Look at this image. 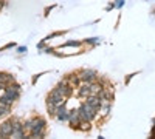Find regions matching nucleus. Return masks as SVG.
Returning <instances> with one entry per match:
<instances>
[{
	"instance_id": "obj_14",
	"label": "nucleus",
	"mask_w": 155,
	"mask_h": 139,
	"mask_svg": "<svg viewBox=\"0 0 155 139\" xmlns=\"http://www.w3.org/2000/svg\"><path fill=\"white\" fill-rule=\"evenodd\" d=\"M47 111L50 116H56V104L53 102H47Z\"/></svg>"
},
{
	"instance_id": "obj_16",
	"label": "nucleus",
	"mask_w": 155,
	"mask_h": 139,
	"mask_svg": "<svg viewBox=\"0 0 155 139\" xmlns=\"http://www.w3.org/2000/svg\"><path fill=\"white\" fill-rule=\"evenodd\" d=\"M31 125H33V118H30V119H27L23 122V127H25V131H27V133L31 130Z\"/></svg>"
},
{
	"instance_id": "obj_19",
	"label": "nucleus",
	"mask_w": 155,
	"mask_h": 139,
	"mask_svg": "<svg viewBox=\"0 0 155 139\" xmlns=\"http://www.w3.org/2000/svg\"><path fill=\"white\" fill-rule=\"evenodd\" d=\"M64 33L62 31H56V33H53V34H50V36H47L44 40H50V39H53V37H58V36H62Z\"/></svg>"
},
{
	"instance_id": "obj_17",
	"label": "nucleus",
	"mask_w": 155,
	"mask_h": 139,
	"mask_svg": "<svg viewBox=\"0 0 155 139\" xmlns=\"http://www.w3.org/2000/svg\"><path fill=\"white\" fill-rule=\"evenodd\" d=\"M81 45H82V42H79V40H68L64 43V46H81Z\"/></svg>"
},
{
	"instance_id": "obj_6",
	"label": "nucleus",
	"mask_w": 155,
	"mask_h": 139,
	"mask_svg": "<svg viewBox=\"0 0 155 139\" xmlns=\"http://www.w3.org/2000/svg\"><path fill=\"white\" fill-rule=\"evenodd\" d=\"M78 74H79V77L82 82H95L98 81V73L95 70H81V71H78Z\"/></svg>"
},
{
	"instance_id": "obj_4",
	"label": "nucleus",
	"mask_w": 155,
	"mask_h": 139,
	"mask_svg": "<svg viewBox=\"0 0 155 139\" xmlns=\"http://www.w3.org/2000/svg\"><path fill=\"white\" fill-rule=\"evenodd\" d=\"M3 93H5V94H8V96H9L12 100H17V99L20 97L22 88H20V85H19V84L12 82V84H9V85H6V87H5Z\"/></svg>"
},
{
	"instance_id": "obj_8",
	"label": "nucleus",
	"mask_w": 155,
	"mask_h": 139,
	"mask_svg": "<svg viewBox=\"0 0 155 139\" xmlns=\"http://www.w3.org/2000/svg\"><path fill=\"white\" fill-rule=\"evenodd\" d=\"M65 100V97H64V94L61 93V90L56 87V88H53V90L50 91V94H48V97H47V102H53V104H61V102H64Z\"/></svg>"
},
{
	"instance_id": "obj_10",
	"label": "nucleus",
	"mask_w": 155,
	"mask_h": 139,
	"mask_svg": "<svg viewBox=\"0 0 155 139\" xmlns=\"http://www.w3.org/2000/svg\"><path fill=\"white\" fill-rule=\"evenodd\" d=\"M85 102H87L90 107H93V108L99 113V110H101V99H99L98 94H90V96H87V97H85Z\"/></svg>"
},
{
	"instance_id": "obj_5",
	"label": "nucleus",
	"mask_w": 155,
	"mask_h": 139,
	"mask_svg": "<svg viewBox=\"0 0 155 139\" xmlns=\"http://www.w3.org/2000/svg\"><path fill=\"white\" fill-rule=\"evenodd\" d=\"M12 137H27V131H25L23 122H20L17 118H12Z\"/></svg>"
},
{
	"instance_id": "obj_9",
	"label": "nucleus",
	"mask_w": 155,
	"mask_h": 139,
	"mask_svg": "<svg viewBox=\"0 0 155 139\" xmlns=\"http://www.w3.org/2000/svg\"><path fill=\"white\" fill-rule=\"evenodd\" d=\"M12 134V119L0 124V137H9Z\"/></svg>"
},
{
	"instance_id": "obj_20",
	"label": "nucleus",
	"mask_w": 155,
	"mask_h": 139,
	"mask_svg": "<svg viewBox=\"0 0 155 139\" xmlns=\"http://www.w3.org/2000/svg\"><path fill=\"white\" fill-rule=\"evenodd\" d=\"M96 42H99V37H92V39H85L84 40V43H96Z\"/></svg>"
},
{
	"instance_id": "obj_23",
	"label": "nucleus",
	"mask_w": 155,
	"mask_h": 139,
	"mask_svg": "<svg viewBox=\"0 0 155 139\" xmlns=\"http://www.w3.org/2000/svg\"><path fill=\"white\" fill-rule=\"evenodd\" d=\"M123 5H124V0H116V3H115V6H118V8Z\"/></svg>"
},
{
	"instance_id": "obj_18",
	"label": "nucleus",
	"mask_w": 155,
	"mask_h": 139,
	"mask_svg": "<svg viewBox=\"0 0 155 139\" xmlns=\"http://www.w3.org/2000/svg\"><path fill=\"white\" fill-rule=\"evenodd\" d=\"M9 111H11V108H8V107H2V105H0V118H3V116L9 115Z\"/></svg>"
},
{
	"instance_id": "obj_13",
	"label": "nucleus",
	"mask_w": 155,
	"mask_h": 139,
	"mask_svg": "<svg viewBox=\"0 0 155 139\" xmlns=\"http://www.w3.org/2000/svg\"><path fill=\"white\" fill-rule=\"evenodd\" d=\"M12 104H14V100H12L8 94L3 93L2 96H0V105H2V107H8V108H11Z\"/></svg>"
},
{
	"instance_id": "obj_22",
	"label": "nucleus",
	"mask_w": 155,
	"mask_h": 139,
	"mask_svg": "<svg viewBox=\"0 0 155 139\" xmlns=\"http://www.w3.org/2000/svg\"><path fill=\"white\" fill-rule=\"evenodd\" d=\"M17 53H20V54L22 53H27V46H19L17 48Z\"/></svg>"
},
{
	"instance_id": "obj_12",
	"label": "nucleus",
	"mask_w": 155,
	"mask_h": 139,
	"mask_svg": "<svg viewBox=\"0 0 155 139\" xmlns=\"http://www.w3.org/2000/svg\"><path fill=\"white\" fill-rule=\"evenodd\" d=\"M67 79H68V82H70L74 88H78V87L81 85V82H82L78 73H71V74H68V76H67Z\"/></svg>"
},
{
	"instance_id": "obj_15",
	"label": "nucleus",
	"mask_w": 155,
	"mask_h": 139,
	"mask_svg": "<svg viewBox=\"0 0 155 139\" xmlns=\"http://www.w3.org/2000/svg\"><path fill=\"white\" fill-rule=\"evenodd\" d=\"M54 118H56L59 122H67V121H68V110L64 111V113H59V115H56Z\"/></svg>"
},
{
	"instance_id": "obj_24",
	"label": "nucleus",
	"mask_w": 155,
	"mask_h": 139,
	"mask_svg": "<svg viewBox=\"0 0 155 139\" xmlns=\"http://www.w3.org/2000/svg\"><path fill=\"white\" fill-rule=\"evenodd\" d=\"M5 6V2H3V0H0V9H2Z\"/></svg>"
},
{
	"instance_id": "obj_11",
	"label": "nucleus",
	"mask_w": 155,
	"mask_h": 139,
	"mask_svg": "<svg viewBox=\"0 0 155 139\" xmlns=\"http://www.w3.org/2000/svg\"><path fill=\"white\" fill-rule=\"evenodd\" d=\"M90 84L88 82H81V85L78 87V96L81 99H85L87 96H90Z\"/></svg>"
},
{
	"instance_id": "obj_21",
	"label": "nucleus",
	"mask_w": 155,
	"mask_h": 139,
	"mask_svg": "<svg viewBox=\"0 0 155 139\" xmlns=\"http://www.w3.org/2000/svg\"><path fill=\"white\" fill-rule=\"evenodd\" d=\"M14 46H16V43H12V42H11V43H6V45H5L3 48H0V51H5V49H9V48H14Z\"/></svg>"
},
{
	"instance_id": "obj_7",
	"label": "nucleus",
	"mask_w": 155,
	"mask_h": 139,
	"mask_svg": "<svg viewBox=\"0 0 155 139\" xmlns=\"http://www.w3.org/2000/svg\"><path fill=\"white\" fill-rule=\"evenodd\" d=\"M67 122L70 124V127H71L73 130H78V128H79L81 118H79V113H78V108H73V110L68 111V121H67Z\"/></svg>"
},
{
	"instance_id": "obj_1",
	"label": "nucleus",
	"mask_w": 155,
	"mask_h": 139,
	"mask_svg": "<svg viewBox=\"0 0 155 139\" xmlns=\"http://www.w3.org/2000/svg\"><path fill=\"white\" fill-rule=\"evenodd\" d=\"M45 128H47V121L42 116H34L31 130L28 131L27 137H33V139L39 137V139H42V137H45Z\"/></svg>"
},
{
	"instance_id": "obj_2",
	"label": "nucleus",
	"mask_w": 155,
	"mask_h": 139,
	"mask_svg": "<svg viewBox=\"0 0 155 139\" xmlns=\"http://www.w3.org/2000/svg\"><path fill=\"white\" fill-rule=\"evenodd\" d=\"M78 113H79L81 121H88V122H92V121L98 116V111H96L93 107H90L87 102L81 104V107L78 108Z\"/></svg>"
},
{
	"instance_id": "obj_3",
	"label": "nucleus",
	"mask_w": 155,
	"mask_h": 139,
	"mask_svg": "<svg viewBox=\"0 0 155 139\" xmlns=\"http://www.w3.org/2000/svg\"><path fill=\"white\" fill-rule=\"evenodd\" d=\"M58 88L61 90V93L64 94V97L65 99H68V97H71L73 96V93H74V87L68 82V79H67V76L64 77L59 84H58Z\"/></svg>"
}]
</instances>
